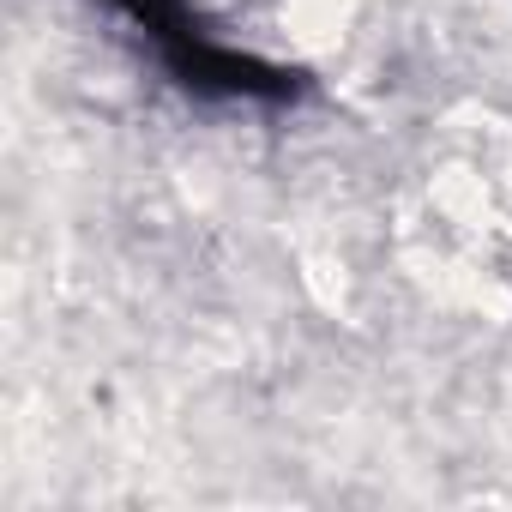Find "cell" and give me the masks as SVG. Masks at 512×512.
Here are the masks:
<instances>
[{
	"mask_svg": "<svg viewBox=\"0 0 512 512\" xmlns=\"http://www.w3.org/2000/svg\"><path fill=\"white\" fill-rule=\"evenodd\" d=\"M109 7H115V13L169 61V73H175L187 91H199V97H266V103H278V97L296 91V79H290L284 67H266V61H253V55L217 43V37L199 25L193 0H109Z\"/></svg>",
	"mask_w": 512,
	"mask_h": 512,
	"instance_id": "6da1fadb",
	"label": "cell"
}]
</instances>
